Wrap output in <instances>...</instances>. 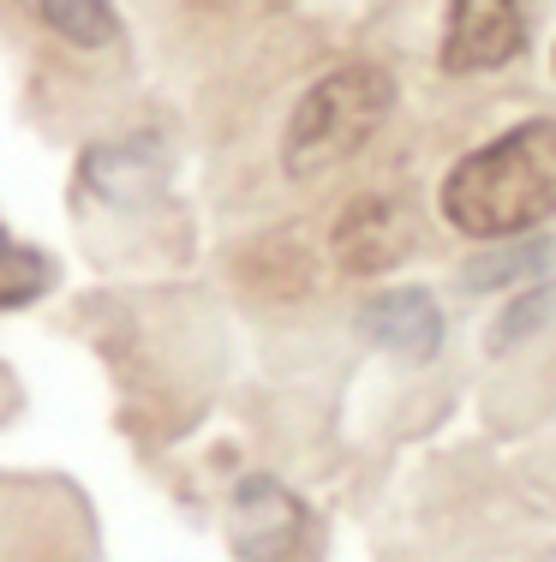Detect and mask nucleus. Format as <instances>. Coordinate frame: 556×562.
<instances>
[{
	"mask_svg": "<svg viewBox=\"0 0 556 562\" xmlns=\"http://www.w3.org/2000/svg\"><path fill=\"white\" fill-rule=\"evenodd\" d=\"M526 48V19L514 0H455L443 31V72H497Z\"/></svg>",
	"mask_w": 556,
	"mask_h": 562,
	"instance_id": "5",
	"label": "nucleus"
},
{
	"mask_svg": "<svg viewBox=\"0 0 556 562\" xmlns=\"http://www.w3.org/2000/svg\"><path fill=\"white\" fill-rule=\"evenodd\" d=\"M556 324V281L551 288H533V293H521V300L509 305V312L497 317V329H491V347L502 353V347H514L521 336H533V329H545Z\"/></svg>",
	"mask_w": 556,
	"mask_h": 562,
	"instance_id": "10",
	"label": "nucleus"
},
{
	"mask_svg": "<svg viewBox=\"0 0 556 562\" xmlns=\"http://www.w3.org/2000/svg\"><path fill=\"white\" fill-rule=\"evenodd\" d=\"M360 329L377 347L401 359H431L443 347V312L425 288H395V293H377V300L360 312Z\"/></svg>",
	"mask_w": 556,
	"mask_h": 562,
	"instance_id": "6",
	"label": "nucleus"
},
{
	"mask_svg": "<svg viewBox=\"0 0 556 562\" xmlns=\"http://www.w3.org/2000/svg\"><path fill=\"white\" fill-rule=\"evenodd\" d=\"M413 246L419 227L395 198H353L336 216V239H329V251L348 276H383L401 258H413Z\"/></svg>",
	"mask_w": 556,
	"mask_h": 562,
	"instance_id": "4",
	"label": "nucleus"
},
{
	"mask_svg": "<svg viewBox=\"0 0 556 562\" xmlns=\"http://www.w3.org/2000/svg\"><path fill=\"white\" fill-rule=\"evenodd\" d=\"M443 216L473 239H509L556 216V120H526L449 168Z\"/></svg>",
	"mask_w": 556,
	"mask_h": 562,
	"instance_id": "1",
	"label": "nucleus"
},
{
	"mask_svg": "<svg viewBox=\"0 0 556 562\" xmlns=\"http://www.w3.org/2000/svg\"><path fill=\"white\" fill-rule=\"evenodd\" d=\"M545 263H551L545 239H514V246L479 251V258L467 263V288H502V281H514V276H538Z\"/></svg>",
	"mask_w": 556,
	"mask_h": 562,
	"instance_id": "9",
	"label": "nucleus"
},
{
	"mask_svg": "<svg viewBox=\"0 0 556 562\" xmlns=\"http://www.w3.org/2000/svg\"><path fill=\"white\" fill-rule=\"evenodd\" d=\"M228 539H234V557H246V562H287L306 544V508H299V497L287 485L251 473L234 485Z\"/></svg>",
	"mask_w": 556,
	"mask_h": 562,
	"instance_id": "3",
	"label": "nucleus"
},
{
	"mask_svg": "<svg viewBox=\"0 0 556 562\" xmlns=\"http://www.w3.org/2000/svg\"><path fill=\"white\" fill-rule=\"evenodd\" d=\"M48 288H55V263L0 227V312H19V305L43 300Z\"/></svg>",
	"mask_w": 556,
	"mask_h": 562,
	"instance_id": "7",
	"label": "nucleus"
},
{
	"mask_svg": "<svg viewBox=\"0 0 556 562\" xmlns=\"http://www.w3.org/2000/svg\"><path fill=\"white\" fill-rule=\"evenodd\" d=\"M36 12H43L48 31L72 36V43H84V48L114 43V31H121V19H114L109 0H43Z\"/></svg>",
	"mask_w": 556,
	"mask_h": 562,
	"instance_id": "8",
	"label": "nucleus"
},
{
	"mask_svg": "<svg viewBox=\"0 0 556 562\" xmlns=\"http://www.w3.org/2000/svg\"><path fill=\"white\" fill-rule=\"evenodd\" d=\"M395 109V78L383 66H336L324 72L317 85L299 97L294 120H287V144H282V162L294 180H311V173L348 162V156L365 150V138L389 120Z\"/></svg>",
	"mask_w": 556,
	"mask_h": 562,
	"instance_id": "2",
	"label": "nucleus"
}]
</instances>
